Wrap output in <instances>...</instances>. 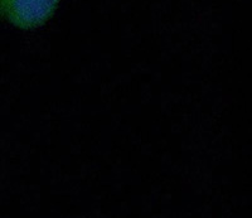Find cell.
<instances>
[{
	"instance_id": "1",
	"label": "cell",
	"mask_w": 252,
	"mask_h": 218,
	"mask_svg": "<svg viewBox=\"0 0 252 218\" xmlns=\"http://www.w3.org/2000/svg\"><path fill=\"white\" fill-rule=\"evenodd\" d=\"M58 8V0H0V22L22 31H35L53 19Z\"/></svg>"
}]
</instances>
